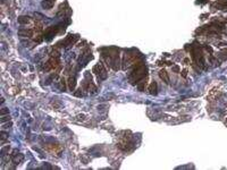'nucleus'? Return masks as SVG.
Here are the masks:
<instances>
[{
    "label": "nucleus",
    "mask_w": 227,
    "mask_h": 170,
    "mask_svg": "<svg viewBox=\"0 0 227 170\" xmlns=\"http://www.w3.org/2000/svg\"><path fill=\"white\" fill-rule=\"evenodd\" d=\"M144 85H145V82H142L140 85H139V90L140 91H142L143 90V87H144Z\"/></svg>",
    "instance_id": "nucleus-14"
},
{
    "label": "nucleus",
    "mask_w": 227,
    "mask_h": 170,
    "mask_svg": "<svg viewBox=\"0 0 227 170\" xmlns=\"http://www.w3.org/2000/svg\"><path fill=\"white\" fill-rule=\"evenodd\" d=\"M6 113H9V111H8L6 108H4V109H2V111H1V116H5Z\"/></svg>",
    "instance_id": "nucleus-15"
},
{
    "label": "nucleus",
    "mask_w": 227,
    "mask_h": 170,
    "mask_svg": "<svg viewBox=\"0 0 227 170\" xmlns=\"http://www.w3.org/2000/svg\"><path fill=\"white\" fill-rule=\"evenodd\" d=\"M8 150H9V146H6V147H4V149L1 150V154H2V155H5V153L7 152Z\"/></svg>",
    "instance_id": "nucleus-12"
},
{
    "label": "nucleus",
    "mask_w": 227,
    "mask_h": 170,
    "mask_svg": "<svg viewBox=\"0 0 227 170\" xmlns=\"http://www.w3.org/2000/svg\"><path fill=\"white\" fill-rule=\"evenodd\" d=\"M93 73L96 74V75H98V77H99L100 79H105L106 77H107V72H106L105 67H103V65L101 64V62L97 64L96 66L93 67Z\"/></svg>",
    "instance_id": "nucleus-2"
},
{
    "label": "nucleus",
    "mask_w": 227,
    "mask_h": 170,
    "mask_svg": "<svg viewBox=\"0 0 227 170\" xmlns=\"http://www.w3.org/2000/svg\"><path fill=\"white\" fill-rule=\"evenodd\" d=\"M146 75V67L143 66V65H140V66L136 67V69L133 70V73L131 74V81L132 83H137L140 79L144 78Z\"/></svg>",
    "instance_id": "nucleus-1"
},
{
    "label": "nucleus",
    "mask_w": 227,
    "mask_h": 170,
    "mask_svg": "<svg viewBox=\"0 0 227 170\" xmlns=\"http://www.w3.org/2000/svg\"><path fill=\"white\" fill-rule=\"evenodd\" d=\"M10 119V116L8 115V116H2V118H1V123H5V121H7V120H9Z\"/></svg>",
    "instance_id": "nucleus-11"
},
{
    "label": "nucleus",
    "mask_w": 227,
    "mask_h": 170,
    "mask_svg": "<svg viewBox=\"0 0 227 170\" xmlns=\"http://www.w3.org/2000/svg\"><path fill=\"white\" fill-rule=\"evenodd\" d=\"M149 91H150V94H157V83L156 82H152L150 84V87H149Z\"/></svg>",
    "instance_id": "nucleus-8"
},
{
    "label": "nucleus",
    "mask_w": 227,
    "mask_h": 170,
    "mask_svg": "<svg viewBox=\"0 0 227 170\" xmlns=\"http://www.w3.org/2000/svg\"><path fill=\"white\" fill-rule=\"evenodd\" d=\"M18 34L22 36H32L33 31L32 30H21V31H18Z\"/></svg>",
    "instance_id": "nucleus-7"
},
{
    "label": "nucleus",
    "mask_w": 227,
    "mask_h": 170,
    "mask_svg": "<svg viewBox=\"0 0 227 170\" xmlns=\"http://www.w3.org/2000/svg\"><path fill=\"white\" fill-rule=\"evenodd\" d=\"M10 126H11V123H8V124L4 125V126H2V128H4V129H8V128H10Z\"/></svg>",
    "instance_id": "nucleus-13"
},
{
    "label": "nucleus",
    "mask_w": 227,
    "mask_h": 170,
    "mask_svg": "<svg viewBox=\"0 0 227 170\" xmlns=\"http://www.w3.org/2000/svg\"><path fill=\"white\" fill-rule=\"evenodd\" d=\"M58 66V60H57V58L54 59L53 57L52 58L49 60L47 64H45V66H44V70L45 72H49V70H51V69H53L54 67H57Z\"/></svg>",
    "instance_id": "nucleus-3"
},
{
    "label": "nucleus",
    "mask_w": 227,
    "mask_h": 170,
    "mask_svg": "<svg viewBox=\"0 0 227 170\" xmlns=\"http://www.w3.org/2000/svg\"><path fill=\"white\" fill-rule=\"evenodd\" d=\"M183 76H186V70H183Z\"/></svg>",
    "instance_id": "nucleus-17"
},
{
    "label": "nucleus",
    "mask_w": 227,
    "mask_h": 170,
    "mask_svg": "<svg viewBox=\"0 0 227 170\" xmlns=\"http://www.w3.org/2000/svg\"><path fill=\"white\" fill-rule=\"evenodd\" d=\"M68 86H69V89L72 91L75 89V86H76V79H75V77L69 76V78H68Z\"/></svg>",
    "instance_id": "nucleus-6"
},
{
    "label": "nucleus",
    "mask_w": 227,
    "mask_h": 170,
    "mask_svg": "<svg viewBox=\"0 0 227 170\" xmlns=\"http://www.w3.org/2000/svg\"><path fill=\"white\" fill-rule=\"evenodd\" d=\"M65 89H66L65 79H64V78H61V79H60V90H61V91H65Z\"/></svg>",
    "instance_id": "nucleus-10"
},
{
    "label": "nucleus",
    "mask_w": 227,
    "mask_h": 170,
    "mask_svg": "<svg viewBox=\"0 0 227 170\" xmlns=\"http://www.w3.org/2000/svg\"><path fill=\"white\" fill-rule=\"evenodd\" d=\"M159 77L161 78L166 84H169V76H168V73L166 72L165 69H161V70L159 72Z\"/></svg>",
    "instance_id": "nucleus-4"
},
{
    "label": "nucleus",
    "mask_w": 227,
    "mask_h": 170,
    "mask_svg": "<svg viewBox=\"0 0 227 170\" xmlns=\"http://www.w3.org/2000/svg\"><path fill=\"white\" fill-rule=\"evenodd\" d=\"M173 69H174V70H175V72H176V73H178L179 68H178V66H174V68H173Z\"/></svg>",
    "instance_id": "nucleus-16"
},
{
    "label": "nucleus",
    "mask_w": 227,
    "mask_h": 170,
    "mask_svg": "<svg viewBox=\"0 0 227 170\" xmlns=\"http://www.w3.org/2000/svg\"><path fill=\"white\" fill-rule=\"evenodd\" d=\"M53 5H54L53 0H43V1L41 2L42 8H44V9H51V8L53 7Z\"/></svg>",
    "instance_id": "nucleus-5"
},
{
    "label": "nucleus",
    "mask_w": 227,
    "mask_h": 170,
    "mask_svg": "<svg viewBox=\"0 0 227 170\" xmlns=\"http://www.w3.org/2000/svg\"><path fill=\"white\" fill-rule=\"evenodd\" d=\"M30 22V17L28 16H21L18 17V23L19 24H27Z\"/></svg>",
    "instance_id": "nucleus-9"
}]
</instances>
